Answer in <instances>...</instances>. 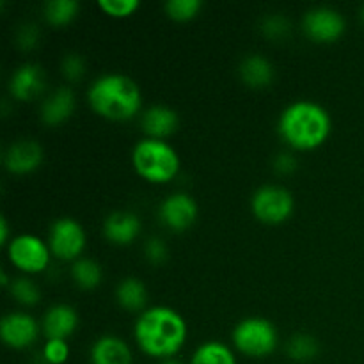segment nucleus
<instances>
[{"label": "nucleus", "mask_w": 364, "mask_h": 364, "mask_svg": "<svg viewBox=\"0 0 364 364\" xmlns=\"http://www.w3.org/2000/svg\"><path fill=\"white\" fill-rule=\"evenodd\" d=\"M48 247L52 256L60 262H75L82 258L85 245H87V235L84 226L71 217H59L50 224L48 230Z\"/></svg>", "instance_id": "nucleus-8"}, {"label": "nucleus", "mask_w": 364, "mask_h": 364, "mask_svg": "<svg viewBox=\"0 0 364 364\" xmlns=\"http://www.w3.org/2000/svg\"><path fill=\"white\" fill-rule=\"evenodd\" d=\"M142 231V220L132 210H114L103 220V237L114 245H130Z\"/></svg>", "instance_id": "nucleus-14"}, {"label": "nucleus", "mask_w": 364, "mask_h": 364, "mask_svg": "<svg viewBox=\"0 0 364 364\" xmlns=\"http://www.w3.org/2000/svg\"><path fill=\"white\" fill-rule=\"evenodd\" d=\"M287 354L295 363H309L318 358L320 343L311 334L297 333L287 341Z\"/></svg>", "instance_id": "nucleus-24"}, {"label": "nucleus", "mask_w": 364, "mask_h": 364, "mask_svg": "<svg viewBox=\"0 0 364 364\" xmlns=\"http://www.w3.org/2000/svg\"><path fill=\"white\" fill-rule=\"evenodd\" d=\"M71 279H73V283L80 290L91 291L98 288L100 283H102L103 269L96 259L82 256V258L75 259L71 263Z\"/></svg>", "instance_id": "nucleus-22"}, {"label": "nucleus", "mask_w": 364, "mask_h": 364, "mask_svg": "<svg viewBox=\"0 0 364 364\" xmlns=\"http://www.w3.org/2000/svg\"><path fill=\"white\" fill-rule=\"evenodd\" d=\"M188 364H237V355L224 341L208 340L192 352Z\"/></svg>", "instance_id": "nucleus-21"}, {"label": "nucleus", "mask_w": 364, "mask_h": 364, "mask_svg": "<svg viewBox=\"0 0 364 364\" xmlns=\"http://www.w3.org/2000/svg\"><path fill=\"white\" fill-rule=\"evenodd\" d=\"M11 98L18 102H32L38 100L46 89V75L41 66L34 63H25L11 73L7 82Z\"/></svg>", "instance_id": "nucleus-13"}, {"label": "nucleus", "mask_w": 364, "mask_h": 364, "mask_svg": "<svg viewBox=\"0 0 364 364\" xmlns=\"http://www.w3.org/2000/svg\"><path fill=\"white\" fill-rule=\"evenodd\" d=\"M116 301L124 311L139 313L144 311L148 304V288L144 281L137 277H123L116 287Z\"/></svg>", "instance_id": "nucleus-20"}, {"label": "nucleus", "mask_w": 364, "mask_h": 364, "mask_svg": "<svg viewBox=\"0 0 364 364\" xmlns=\"http://www.w3.org/2000/svg\"><path fill=\"white\" fill-rule=\"evenodd\" d=\"M290 20H288V16H284V14L281 13L265 14V16L262 18V21H259V31H262V34L265 36V38L274 39V41L287 38V36L290 34Z\"/></svg>", "instance_id": "nucleus-26"}, {"label": "nucleus", "mask_w": 364, "mask_h": 364, "mask_svg": "<svg viewBox=\"0 0 364 364\" xmlns=\"http://www.w3.org/2000/svg\"><path fill=\"white\" fill-rule=\"evenodd\" d=\"M87 102L98 116L110 121H127L142 109V91L124 73H103L87 87Z\"/></svg>", "instance_id": "nucleus-3"}, {"label": "nucleus", "mask_w": 364, "mask_h": 364, "mask_svg": "<svg viewBox=\"0 0 364 364\" xmlns=\"http://www.w3.org/2000/svg\"><path fill=\"white\" fill-rule=\"evenodd\" d=\"M201 0H167L164 4V11L169 18L176 21H188L196 18L201 11Z\"/></svg>", "instance_id": "nucleus-27"}, {"label": "nucleus", "mask_w": 364, "mask_h": 364, "mask_svg": "<svg viewBox=\"0 0 364 364\" xmlns=\"http://www.w3.org/2000/svg\"><path fill=\"white\" fill-rule=\"evenodd\" d=\"M345 18L338 9L329 6L311 7L302 16V31L311 41L333 43L343 36Z\"/></svg>", "instance_id": "nucleus-9"}, {"label": "nucleus", "mask_w": 364, "mask_h": 364, "mask_svg": "<svg viewBox=\"0 0 364 364\" xmlns=\"http://www.w3.org/2000/svg\"><path fill=\"white\" fill-rule=\"evenodd\" d=\"M361 20L364 21V4L361 6Z\"/></svg>", "instance_id": "nucleus-36"}, {"label": "nucleus", "mask_w": 364, "mask_h": 364, "mask_svg": "<svg viewBox=\"0 0 364 364\" xmlns=\"http://www.w3.org/2000/svg\"><path fill=\"white\" fill-rule=\"evenodd\" d=\"M180 127V116L167 105H151L141 114V128L149 139L166 141Z\"/></svg>", "instance_id": "nucleus-16"}, {"label": "nucleus", "mask_w": 364, "mask_h": 364, "mask_svg": "<svg viewBox=\"0 0 364 364\" xmlns=\"http://www.w3.org/2000/svg\"><path fill=\"white\" fill-rule=\"evenodd\" d=\"M132 166L149 183H167L180 173V155L162 139L144 137L132 149Z\"/></svg>", "instance_id": "nucleus-4"}, {"label": "nucleus", "mask_w": 364, "mask_h": 364, "mask_svg": "<svg viewBox=\"0 0 364 364\" xmlns=\"http://www.w3.org/2000/svg\"><path fill=\"white\" fill-rule=\"evenodd\" d=\"M45 159L43 146L36 139H16L6 146L2 153V164L11 174L25 176L38 169Z\"/></svg>", "instance_id": "nucleus-12"}, {"label": "nucleus", "mask_w": 364, "mask_h": 364, "mask_svg": "<svg viewBox=\"0 0 364 364\" xmlns=\"http://www.w3.org/2000/svg\"><path fill=\"white\" fill-rule=\"evenodd\" d=\"M238 75L249 87L265 89L274 82L276 70L270 59H267L263 53H247L238 64Z\"/></svg>", "instance_id": "nucleus-19"}, {"label": "nucleus", "mask_w": 364, "mask_h": 364, "mask_svg": "<svg viewBox=\"0 0 364 364\" xmlns=\"http://www.w3.org/2000/svg\"><path fill=\"white\" fill-rule=\"evenodd\" d=\"M272 167L281 176H290L297 171L299 159L291 151H279L272 160Z\"/></svg>", "instance_id": "nucleus-33"}, {"label": "nucleus", "mask_w": 364, "mask_h": 364, "mask_svg": "<svg viewBox=\"0 0 364 364\" xmlns=\"http://www.w3.org/2000/svg\"><path fill=\"white\" fill-rule=\"evenodd\" d=\"M43 333L41 326L25 311H9L0 320V338L13 350H25L38 341Z\"/></svg>", "instance_id": "nucleus-11"}, {"label": "nucleus", "mask_w": 364, "mask_h": 364, "mask_svg": "<svg viewBox=\"0 0 364 364\" xmlns=\"http://www.w3.org/2000/svg\"><path fill=\"white\" fill-rule=\"evenodd\" d=\"M80 11L77 0H46L43 4V16L53 27H63L71 23Z\"/></svg>", "instance_id": "nucleus-23"}, {"label": "nucleus", "mask_w": 364, "mask_h": 364, "mask_svg": "<svg viewBox=\"0 0 364 364\" xmlns=\"http://www.w3.org/2000/svg\"><path fill=\"white\" fill-rule=\"evenodd\" d=\"M98 7L112 18H128L141 7L139 0H98Z\"/></svg>", "instance_id": "nucleus-30"}, {"label": "nucleus", "mask_w": 364, "mask_h": 364, "mask_svg": "<svg viewBox=\"0 0 364 364\" xmlns=\"http://www.w3.org/2000/svg\"><path fill=\"white\" fill-rule=\"evenodd\" d=\"M75 107H77V98L73 89L60 85L43 96L39 103V119L48 127H57L73 116Z\"/></svg>", "instance_id": "nucleus-15"}, {"label": "nucleus", "mask_w": 364, "mask_h": 364, "mask_svg": "<svg viewBox=\"0 0 364 364\" xmlns=\"http://www.w3.org/2000/svg\"><path fill=\"white\" fill-rule=\"evenodd\" d=\"M231 340L242 355L263 359L276 352L279 345V334L270 320L262 316H247L233 327Z\"/></svg>", "instance_id": "nucleus-5"}, {"label": "nucleus", "mask_w": 364, "mask_h": 364, "mask_svg": "<svg viewBox=\"0 0 364 364\" xmlns=\"http://www.w3.org/2000/svg\"><path fill=\"white\" fill-rule=\"evenodd\" d=\"M159 364H185V363L178 361V359H176V358H174V359H166V361H160Z\"/></svg>", "instance_id": "nucleus-35"}, {"label": "nucleus", "mask_w": 364, "mask_h": 364, "mask_svg": "<svg viewBox=\"0 0 364 364\" xmlns=\"http://www.w3.org/2000/svg\"><path fill=\"white\" fill-rule=\"evenodd\" d=\"M41 41V27L34 21H23L18 25L16 32H14V43L20 50L31 52Z\"/></svg>", "instance_id": "nucleus-28"}, {"label": "nucleus", "mask_w": 364, "mask_h": 364, "mask_svg": "<svg viewBox=\"0 0 364 364\" xmlns=\"http://www.w3.org/2000/svg\"><path fill=\"white\" fill-rule=\"evenodd\" d=\"M46 364H64L70 359V345L66 340H46L41 348Z\"/></svg>", "instance_id": "nucleus-31"}, {"label": "nucleus", "mask_w": 364, "mask_h": 364, "mask_svg": "<svg viewBox=\"0 0 364 364\" xmlns=\"http://www.w3.org/2000/svg\"><path fill=\"white\" fill-rule=\"evenodd\" d=\"M9 240V223H7L6 215H2V219H0V242H2L4 245H7Z\"/></svg>", "instance_id": "nucleus-34"}, {"label": "nucleus", "mask_w": 364, "mask_h": 364, "mask_svg": "<svg viewBox=\"0 0 364 364\" xmlns=\"http://www.w3.org/2000/svg\"><path fill=\"white\" fill-rule=\"evenodd\" d=\"M333 119L323 105L313 100H295L288 103L277 119V134L288 148L311 151L329 139Z\"/></svg>", "instance_id": "nucleus-2"}, {"label": "nucleus", "mask_w": 364, "mask_h": 364, "mask_svg": "<svg viewBox=\"0 0 364 364\" xmlns=\"http://www.w3.org/2000/svg\"><path fill=\"white\" fill-rule=\"evenodd\" d=\"M144 258L148 259L151 265H162L169 258V247H167L166 240L160 237H149L144 242Z\"/></svg>", "instance_id": "nucleus-32"}, {"label": "nucleus", "mask_w": 364, "mask_h": 364, "mask_svg": "<svg viewBox=\"0 0 364 364\" xmlns=\"http://www.w3.org/2000/svg\"><path fill=\"white\" fill-rule=\"evenodd\" d=\"M78 327V313L70 304H53L43 316L41 329L46 340H68Z\"/></svg>", "instance_id": "nucleus-17"}, {"label": "nucleus", "mask_w": 364, "mask_h": 364, "mask_svg": "<svg viewBox=\"0 0 364 364\" xmlns=\"http://www.w3.org/2000/svg\"><path fill=\"white\" fill-rule=\"evenodd\" d=\"M6 249L11 265L27 276L45 272L50 265V258H52L48 242L32 233L16 235L11 238Z\"/></svg>", "instance_id": "nucleus-6"}, {"label": "nucleus", "mask_w": 364, "mask_h": 364, "mask_svg": "<svg viewBox=\"0 0 364 364\" xmlns=\"http://www.w3.org/2000/svg\"><path fill=\"white\" fill-rule=\"evenodd\" d=\"M89 361L91 364H134V354L121 336L103 334L91 345Z\"/></svg>", "instance_id": "nucleus-18"}, {"label": "nucleus", "mask_w": 364, "mask_h": 364, "mask_svg": "<svg viewBox=\"0 0 364 364\" xmlns=\"http://www.w3.org/2000/svg\"><path fill=\"white\" fill-rule=\"evenodd\" d=\"M159 220L174 233L187 231L199 215L198 201L188 192H173L159 205Z\"/></svg>", "instance_id": "nucleus-10"}, {"label": "nucleus", "mask_w": 364, "mask_h": 364, "mask_svg": "<svg viewBox=\"0 0 364 364\" xmlns=\"http://www.w3.org/2000/svg\"><path fill=\"white\" fill-rule=\"evenodd\" d=\"M85 70H87V63H85L84 55L77 52H68L63 57V63H60V71H63L64 78L71 84L75 82H80L84 78Z\"/></svg>", "instance_id": "nucleus-29"}, {"label": "nucleus", "mask_w": 364, "mask_h": 364, "mask_svg": "<svg viewBox=\"0 0 364 364\" xmlns=\"http://www.w3.org/2000/svg\"><path fill=\"white\" fill-rule=\"evenodd\" d=\"M295 199L288 188L267 183L256 188L251 196V212L265 224H281L291 217Z\"/></svg>", "instance_id": "nucleus-7"}, {"label": "nucleus", "mask_w": 364, "mask_h": 364, "mask_svg": "<svg viewBox=\"0 0 364 364\" xmlns=\"http://www.w3.org/2000/svg\"><path fill=\"white\" fill-rule=\"evenodd\" d=\"M7 291L21 306H36L41 301V288L28 276L13 277V281L7 287Z\"/></svg>", "instance_id": "nucleus-25"}, {"label": "nucleus", "mask_w": 364, "mask_h": 364, "mask_svg": "<svg viewBox=\"0 0 364 364\" xmlns=\"http://www.w3.org/2000/svg\"><path fill=\"white\" fill-rule=\"evenodd\" d=\"M188 327L181 313L169 306H151L139 313L134 323V340L148 358L174 359L185 347Z\"/></svg>", "instance_id": "nucleus-1"}]
</instances>
